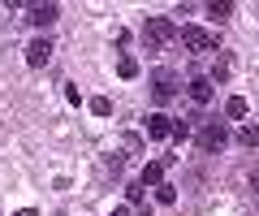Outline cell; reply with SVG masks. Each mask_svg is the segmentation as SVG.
I'll return each instance as SVG.
<instances>
[{
	"instance_id": "cell-1",
	"label": "cell",
	"mask_w": 259,
	"mask_h": 216,
	"mask_svg": "<svg viewBox=\"0 0 259 216\" xmlns=\"http://www.w3.org/2000/svg\"><path fill=\"white\" fill-rule=\"evenodd\" d=\"M177 39V26H173V18H147V26H143V44L156 52V48H164V44H173Z\"/></svg>"
},
{
	"instance_id": "cell-2",
	"label": "cell",
	"mask_w": 259,
	"mask_h": 216,
	"mask_svg": "<svg viewBox=\"0 0 259 216\" xmlns=\"http://www.w3.org/2000/svg\"><path fill=\"white\" fill-rule=\"evenodd\" d=\"M177 87H182V78H177L168 65H160L156 74H151V95H156V104H168L177 95Z\"/></svg>"
},
{
	"instance_id": "cell-3",
	"label": "cell",
	"mask_w": 259,
	"mask_h": 216,
	"mask_svg": "<svg viewBox=\"0 0 259 216\" xmlns=\"http://www.w3.org/2000/svg\"><path fill=\"white\" fill-rule=\"evenodd\" d=\"M177 39L186 44V52H216V35L203 26H182L177 30Z\"/></svg>"
},
{
	"instance_id": "cell-4",
	"label": "cell",
	"mask_w": 259,
	"mask_h": 216,
	"mask_svg": "<svg viewBox=\"0 0 259 216\" xmlns=\"http://www.w3.org/2000/svg\"><path fill=\"white\" fill-rule=\"evenodd\" d=\"M225 143H229V130H225V121H207L203 130H199V151H221Z\"/></svg>"
},
{
	"instance_id": "cell-5",
	"label": "cell",
	"mask_w": 259,
	"mask_h": 216,
	"mask_svg": "<svg viewBox=\"0 0 259 216\" xmlns=\"http://www.w3.org/2000/svg\"><path fill=\"white\" fill-rule=\"evenodd\" d=\"M52 52H56V48H52V39H48V35L30 39V44H26V65H30V69L48 65V61H52Z\"/></svg>"
},
{
	"instance_id": "cell-6",
	"label": "cell",
	"mask_w": 259,
	"mask_h": 216,
	"mask_svg": "<svg viewBox=\"0 0 259 216\" xmlns=\"http://www.w3.org/2000/svg\"><path fill=\"white\" fill-rule=\"evenodd\" d=\"M186 95H190V104L207 108V104H212V95H216V87H212V78H190V82H186Z\"/></svg>"
},
{
	"instance_id": "cell-7",
	"label": "cell",
	"mask_w": 259,
	"mask_h": 216,
	"mask_svg": "<svg viewBox=\"0 0 259 216\" xmlns=\"http://www.w3.org/2000/svg\"><path fill=\"white\" fill-rule=\"evenodd\" d=\"M56 18H61V5H30V9H26V22H30V26H39V30L52 26Z\"/></svg>"
},
{
	"instance_id": "cell-8",
	"label": "cell",
	"mask_w": 259,
	"mask_h": 216,
	"mask_svg": "<svg viewBox=\"0 0 259 216\" xmlns=\"http://www.w3.org/2000/svg\"><path fill=\"white\" fill-rule=\"evenodd\" d=\"M147 139H173V117L147 113Z\"/></svg>"
},
{
	"instance_id": "cell-9",
	"label": "cell",
	"mask_w": 259,
	"mask_h": 216,
	"mask_svg": "<svg viewBox=\"0 0 259 216\" xmlns=\"http://www.w3.org/2000/svg\"><path fill=\"white\" fill-rule=\"evenodd\" d=\"M164 169H168V160H147V164H143L139 186H143V190H147V186H160V182H164Z\"/></svg>"
},
{
	"instance_id": "cell-10",
	"label": "cell",
	"mask_w": 259,
	"mask_h": 216,
	"mask_svg": "<svg viewBox=\"0 0 259 216\" xmlns=\"http://www.w3.org/2000/svg\"><path fill=\"white\" fill-rule=\"evenodd\" d=\"M246 113H250V104L242 100V95H229V100H225V117H233V121H242Z\"/></svg>"
},
{
	"instance_id": "cell-11",
	"label": "cell",
	"mask_w": 259,
	"mask_h": 216,
	"mask_svg": "<svg viewBox=\"0 0 259 216\" xmlns=\"http://www.w3.org/2000/svg\"><path fill=\"white\" fill-rule=\"evenodd\" d=\"M156 203L173 207V203H177V186H168V182H160V186H156Z\"/></svg>"
},
{
	"instance_id": "cell-12",
	"label": "cell",
	"mask_w": 259,
	"mask_h": 216,
	"mask_svg": "<svg viewBox=\"0 0 259 216\" xmlns=\"http://www.w3.org/2000/svg\"><path fill=\"white\" fill-rule=\"evenodd\" d=\"M207 13H212L216 22H229V18H233V5H229V0H221V5L212 0V5H207Z\"/></svg>"
},
{
	"instance_id": "cell-13",
	"label": "cell",
	"mask_w": 259,
	"mask_h": 216,
	"mask_svg": "<svg viewBox=\"0 0 259 216\" xmlns=\"http://www.w3.org/2000/svg\"><path fill=\"white\" fill-rule=\"evenodd\" d=\"M117 74L121 78H139V61H134V57H121L117 61Z\"/></svg>"
},
{
	"instance_id": "cell-14",
	"label": "cell",
	"mask_w": 259,
	"mask_h": 216,
	"mask_svg": "<svg viewBox=\"0 0 259 216\" xmlns=\"http://www.w3.org/2000/svg\"><path fill=\"white\" fill-rule=\"evenodd\" d=\"M238 139H242V147H259V125H242Z\"/></svg>"
},
{
	"instance_id": "cell-15",
	"label": "cell",
	"mask_w": 259,
	"mask_h": 216,
	"mask_svg": "<svg viewBox=\"0 0 259 216\" xmlns=\"http://www.w3.org/2000/svg\"><path fill=\"white\" fill-rule=\"evenodd\" d=\"M91 113L95 117H108L112 113V100H108V95H95V100H91Z\"/></svg>"
},
{
	"instance_id": "cell-16",
	"label": "cell",
	"mask_w": 259,
	"mask_h": 216,
	"mask_svg": "<svg viewBox=\"0 0 259 216\" xmlns=\"http://www.w3.org/2000/svg\"><path fill=\"white\" fill-rule=\"evenodd\" d=\"M190 134H194V125H190V121H173V139H177V143H186Z\"/></svg>"
},
{
	"instance_id": "cell-17",
	"label": "cell",
	"mask_w": 259,
	"mask_h": 216,
	"mask_svg": "<svg viewBox=\"0 0 259 216\" xmlns=\"http://www.w3.org/2000/svg\"><path fill=\"white\" fill-rule=\"evenodd\" d=\"M225 74H229V57H221V61H216V69H212V87H216V82H221V78H225Z\"/></svg>"
},
{
	"instance_id": "cell-18",
	"label": "cell",
	"mask_w": 259,
	"mask_h": 216,
	"mask_svg": "<svg viewBox=\"0 0 259 216\" xmlns=\"http://www.w3.org/2000/svg\"><path fill=\"white\" fill-rule=\"evenodd\" d=\"M108 216H130V207H125V203H121V207H112V212H108Z\"/></svg>"
},
{
	"instance_id": "cell-19",
	"label": "cell",
	"mask_w": 259,
	"mask_h": 216,
	"mask_svg": "<svg viewBox=\"0 0 259 216\" xmlns=\"http://www.w3.org/2000/svg\"><path fill=\"white\" fill-rule=\"evenodd\" d=\"M250 195H259V173H255V178H250Z\"/></svg>"
},
{
	"instance_id": "cell-20",
	"label": "cell",
	"mask_w": 259,
	"mask_h": 216,
	"mask_svg": "<svg viewBox=\"0 0 259 216\" xmlns=\"http://www.w3.org/2000/svg\"><path fill=\"white\" fill-rule=\"evenodd\" d=\"M13 216H39V212H35V207H22V212H13Z\"/></svg>"
}]
</instances>
